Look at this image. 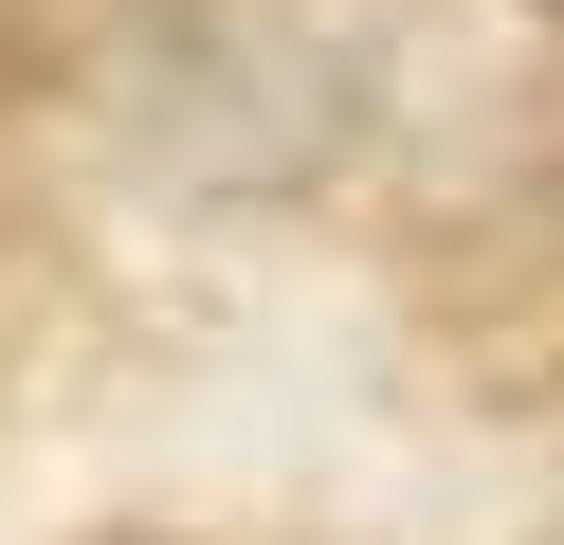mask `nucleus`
I'll list each match as a JSON object with an SVG mask.
<instances>
[{"label":"nucleus","mask_w":564,"mask_h":545,"mask_svg":"<svg viewBox=\"0 0 564 545\" xmlns=\"http://www.w3.org/2000/svg\"><path fill=\"white\" fill-rule=\"evenodd\" d=\"M546 19H564V0H546Z\"/></svg>","instance_id":"nucleus-1"},{"label":"nucleus","mask_w":564,"mask_h":545,"mask_svg":"<svg viewBox=\"0 0 564 545\" xmlns=\"http://www.w3.org/2000/svg\"><path fill=\"white\" fill-rule=\"evenodd\" d=\"M546 545H564V527H546Z\"/></svg>","instance_id":"nucleus-2"}]
</instances>
